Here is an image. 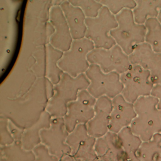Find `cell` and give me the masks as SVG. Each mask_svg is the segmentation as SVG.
Instances as JSON below:
<instances>
[{"label": "cell", "mask_w": 161, "mask_h": 161, "mask_svg": "<svg viewBox=\"0 0 161 161\" xmlns=\"http://www.w3.org/2000/svg\"><path fill=\"white\" fill-rule=\"evenodd\" d=\"M89 80L85 74L73 77L63 73L59 82L53 86V93L48 99L46 111L52 118H64L67 112L68 104L77 98L79 92L87 89Z\"/></svg>", "instance_id": "1"}, {"label": "cell", "mask_w": 161, "mask_h": 161, "mask_svg": "<svg viewBox=\"0 0 161 161\" xmlns=\"http://www.w3.org/2000/svg\"><path fill=\"white\" fill-rule=\"evenodd\" d=\"M157 104L158 99L151 95L141 97L133 103L136 116L130 127L142 142L148 141L154 135L161 133V110Z\"/></svg>", "instance_id": "2"}, {"label": "cell", "mask_w": 161, "mask_h": 161, "mask_svg": "<svg viewBox=\"0 0 161 161\" xmlns=\"http://www.w3.org/2000/svg\"><path fill=\"white\" fill-rule=\"evenodd\" d=\"M115 16L118 26L111 31L110 35L116 44L129 55L136 45L145 42V26L135 22L131 9H125Z\"/></svg>", "instance_id": "3"}, {"label": "cell", "mask_w": 161, "mask_h": 161, "mask_svg": "<svg viewBox=\"0 0 161 161\" xmlns=\"http://www.w3.org/2000/svg\"><path fill=\"white\" fill-rule=\"evenodd\" d=\"M86 24L85 37L94 43L95 48L109 49L116 45L110 33L118 26V23L116 16L106 7L103 6L96 17L86 18Z\"/></svg>", "instance_id": "4"}, {"label": "cell", "mask_w": 161, "mask_h": 161, "mask_svg": "<svg viewBox=\"0 0 161 161\" xmlns=\"http://www.w3.org/2000/svg\"><path fill=\"white\" fill-rule=\"evenodd\" d=\"M94 48V43L86 37L74 40L70 48L64 52L59 60V67L73 77L85 74L91 65L87 55Z\"/></svg>", "instance_id": "5"}, {"label": "cell", "mask_w": 161, "mask_h": 161, "mask_svg": "<svg viewBox=\"0 0 161 161\" xmlns=\"http://www.w3.org/2000/svg\"><path fill=\"white\" fill-rule=\"evenodd\" d=\"M85 74L89 80L87 90L95 99L106 96L112 99L121 94L123 86L118 73H105L97 65L91 64Z\"/></svg>", "instance_id": "6"}, {"label": "cell", "mask_w": 161, "mask_h": 161, "mask_svg": "<svg viewBox=\"0 0 161 161\" xmlns=\"http://www.w3.org/2000/svg\"><path fill=\"white\" fill-rule=\"evenodd\" d=\"M120 80L123 86L121 94L133 104L141 97L150 96L154 86L150 72L137 65L120 74Z\"/></svg>", "instance_id": "7"}, {"label": "cell", "mask_w": 161, "mask_h": 161, "mask_svg": "<svg viewBox=\"0 0 161 161\" xmlns=\"http://www.w3.org/2000/svg\"><path fill=\"white\" fill-rule=\"evenodd\" d=\"M90 64L97 65L105 73L121 74L131 66L128 55L118 45L109 49L94 48L87 55Z\"/></svg>", "instance_id": "8"}, {"label": "cell", "mask_w": 161, "mask_h": 161, "mask_svg": "<svg viewBox=\"0 0 161 161\" xmlns=\"http://www.w3.org/2000/svg\"><path fill=\"white\" fill-rule=\"evenodd\" d=\"M96 102V99L87 89H84L79 92L76 100L68 104L67 112L64 119L66 130L69 133L77 125H86L93 118Z\"/></svg>", "instance_id": "9"}, {"label": "cell", "mask_w": 161, "mask_h": 161, "mask_svg": "<svg viewBox=\"0 0 161 161\" xmlns=\"http://www.w3.org/2000/svg\"><path fill=\"white\" fill-rule=\"evenodd\" d=\"M69 135L64 118H52L50 128L40 132L41 143L47 147L50 154L61 159L71 153V149L66 143Z\"/></svg>", "instance_id": "10"}, {"label": "cell", "mask_w": 161, "mask_h": 161, "mask_svg": "<svg viewBox=\"0 0 161 161\" xmlns=\"http://www.w3.org/2000/svg\"><path fill=\"white\" fill-rule=\"evenodd\" d=\"M96 141V138L89 135L86 125L81 124L69 133L66 143L71 149L70 155L78 161H97Z\"/></svg>", "instance_id": "11"}, {"label": "cell", "mask_w": 161, "mask_h": 161, "mask_svg": "<svg viewBox=\"0 0 161 161\" xmlns=\"http://www.w3.org/2000/svg\"><path fill=\"white\" fill-rule=\"evenodd\" d=\"M131 65H137L148 70L154 85L161 84V53L155 52L145 42L136 46L129 55Z\"/></svg>", "instance_id": "12"}, {"label": "cell", "mask_w": 161, "mask_h": 161, "mask_svg": "<svg viewBox=\"0 0 161 161\" xmlns=\"http://www.w3.org/2000/svg\"><path fill=\"white\" fill-rule=\"evenodd\" d=\"M48 21L55 29L48 43L63 52L67 51L73 42L69 27L60 6H52L49 9Z\"/></svg>", "instance_id": "13"}, {"label": "cell", "mask_w": 161, "mask_h": 161, "mask_svg": "<svg viewBox=\"0 0 161 161\" xmlns=\"http://www.w3.org/2000/svg\"><path fill=\"white\" fill-rule=\"evenodd\" d=\"M112 111V99L103 96L96 99L94 115L86 124L89 135L95 138H100L109 131L110 114Z\"/></svg>", "instance_id": "14"}, {"label": "cell", "mask_w": 161, "mask_h": 161, "mask_svg": "<svg viewBox=\"0 0 161 161\" xmlns=\"http://www.w3.org/2000/svg\"><path fill=\"white\" fill-rule=\"evenodd\" d=\"M134 105L126 101L121 94L112 99V111L110 114L109 131L115 133L130 126L136 117Z\"/></svg>", "instance_id": "15"}, {"label": "cell", "mask_w": 161, "mask_h": 161, "mask_svg": "<svg viewBox=\"0 0 161 161\" xmlns=\"http://www.w3.org/2000/svg\"><path fill=\"white\" fill-rule=\"evenodd\" d=\"M95 151L100 161H124L125 152L117 133L108 131L96 138Z\"/></svg>", "instance_id": "16"}, {"label": "cell", "mask_w": 161, "mask_h": 161, "mask_svg": "<svg viewBox=\"0 0 161 161\" xmlns=\"http://www.w3.org/2000/svg\"><path fill=\"white\" fill-rule=\"evenodd\" d=\"M60 8L70 29L73 40L85 38L87 30L86 17L82 11L69 1H62Z\"/></svg>", "instance_id": "17"}, {"label": "cell", "mask_w": 161, "mask_h": 161, "mask_svg": "<svg viewBox=\"0 0 161 161\" xmlns=\"http://www.w3.org/2000/svg\"><path fill=\"white\" fill-rule=\"evenodd\" d=\"M52 116L45 110L42 114L38 121L31 127L25 129L21 139V145L26 150H33L41 143L40 132L43 129L50 128Z\"/></svg>", "instance_id": "18"}, {"label": "cell", "mask_w": 161, "mask_h": 161, "mask_svg": "<svg viewBox=\"0 0 161 161\" xmlns=\"http://www.w3.org/2000/svg\"><path fill=\"white\" fill-rule=\"evenodd\" d=\"M64 52L55 48L50 44L45 45V77L53 85L57 84L64 72L58 66V62Z\"/></svg>", "instance_id": "19"}, {"label": "cell", "mask_w": 161, "mask_h": 161, "mask_svg": "<svg viewBox=\"0 0 161 161\" xmlns=\"http://www.w3.org/2000/svg\"><path fill=\"white\" fill-rule=\"evenodd\" d=\"M136 6L132 10L135 21L140 25H144L150 18H157L161 9V0H137Z\"/></svg>", "instance_id": "20"}, {"label": "cell", "mask_w": 161, "mask_h": 161, "mask_svg": "<svg viewBox=\"0 0 161 161\" xmlns=\"http://www.w3.org/2000/svg\"><path fill=\"white\" fill-rule=\"evenodd\" d=\"M35 155L33 150H25L21 142H14L13 144L1 147L0 161H35Z\"/></svg>", "instance_id": "21"}, {"label": "cell", "mask_w": 161, "mask_h": 161, "mask_svg": "<svg viewBox=\"0 0 161 161\" xmlns=\"http://www.w3.org/2000/svg\"><path fill=\"white\" fill-rule=\"evenodd\" d=\"M137 156L141 161H153L157 157H161V133L154 135L148 141L143 142Z\"/></svg>", "instance_id": "22"}, {"label": "cell", "mask_w": 161, "mask_h": 161, "mask_svg": "<svg viewBox=\"0 0 161 161\" xmlns=\"http://www.w3.org/2000/svg\"><path fill=\"white\" fill-rule=\"evenodd\" d=\"M147 30L145 42L153 51L161 53V24L157 18H150L144 24Z\"/></svg>", "instance_id": "23"}, {"label": "cell", "mask_w": 161, "mask_h": 161, "mask_svg": "<svg viewBox=\"0 0 161 161\" xmlns=\"http://www.w3.org/2000/svg\"><path fill=\"white\" fill-rule=\"evenodd\" d=\"M117 135L125 153L138 152L143 142L133 133L130 126L122 129Z\"/></svg>", "instance_id": "24"}, {"label": "cell", "mask_w": 161, "mask_h": 161, "mask_svg": "<svg viewBox=\"0 0 161 161\" xmlns=\"http://www.w3.org/2000/svg\"><path fill=\"white\" fill-rule=\"evenodd\" d=\"M69 1L72 5L79 8L85 14L86 18L96 17L103 6L99 1L72 0Z\"/></svg>", "instance_id": "25"}, {"label": "cell", "mask_w": 161, "mask_h": 161, "mask_svg": "<svg viewBox=\"0 0 161 161\" xmlns=\"http://www.w3.org/2000/svg\"><path fill=\"white\" fill-rule=\"evenodd\" d=\"M99 1L114 16L125 9L133 10L136 6V1L133 0H101Z\"/></svg>", "instance_id": "26"}, {"label": "cell", "mask_w": 161, "mask_h": 161, "mask_svg": "<svg viewBox=\"0 0 161 161\" xmlns=\"http://www.w3.org/2000/svg\"><path fill=\"white\" fill-rule=\"evenodd\" d=\"M9 119L1 115L0 116V136H1V147L7 146L13 144L14 140L13 138L9 128Z\"/></svg>", "instance_id": "27"}, {"label": "cell", "mask_w": 161, "mask_h": 161, "mask_svg": "<svg viewBox=\"0 0 161 161\" xmlns=\"http://www.w3.org/2000/svg\"><path fill=\"white\" fill-rule=\"evenodd\" d=\"M33 152L35 155V161H60L58 158L50 154L47 147L42 143L37 145Z\"/></svg>", "instance_id": "28"}, {"label": "cell", "mask_w": 161, "mask_h": 161, "mask_svg": "<svg viewBox=\"0 0 161 161\" xmlns=\"http://www.w3.org/2000/svg\"><path fill=\"white\" fill-rule=\"evenodd\" d=\"M8 128L14 142H21L25 130L18 127L9 120L8 121Z\"/></svg>", "instance_id": "29"}, {"label": "cell", "mask_w": 161, "mask_h": 161, "mask_svg": "<svg viewBox=\"0 0 161 161\" xmlns=\"http://www.w3.org/2000/svg\"><path fill=\"white\" fill-rule=\"evenodd\" d=\"M151 96L158 99L157 108L161 110V84L154 85L151 92Z\"/></svg>", "instance_id": "30"}, {"label": "cell", "mask_w": 161, "mask_h": 161, "mask_svg": "<svg viewBox=\"0 0 161 161\" xmlns=\"http://www.w3.org/2000/svg\"><path fill=\"white\" fill-rule=\"evenodd\" d=\"M124 161H141L138 156L137 153L136 152H130V153H125Z\"/></svg>", "instance_id": "31"}, {"label": "cell", "mask_w": 161, "mask_h": 161, "mask_svg": "<svg viewBox=\"0 0 161 161\" xmlns=\"http://www.w3.org/2000/svg\"><path fill=\"white\" fill-rule=\"evenodd\" d=\"M54 31H55L54 27L53 26V25L49 21H48V23L47 24V31H46V33H47V44L48 43L49 40H50V37L54 33Z\"/></svg>", "instance_id": "32"}, {"label": "cell", "mask_w": 161, "mask_h": 161, "mask_svg": "<svg viewBox=\"0 0 161 161\" xmlns=\"http://www.w3.org/2000/svg\"><path fill=\"white\" fill-rule=\"evenodd\" d=\"M60 161H78V160H76L71 155H68L64 157L61 159H60Z\"/></svg>", "instance_id": "33"}, {"label": "cell", "mask_w": 161, "mask_h": 161, "mask_svg": "<svg viewBox=\"0 0 161 161\" xmlns=\"http://www.w3.org/2000/svg\"><path fill=\"white\" fill-rule=\"evenodd\" d=\"M157 19H158V21L160 22V23L161 24V9L160 10L159 14H158V16H157Z\"/></svg>", "instance_id": "34"}, {"label": "cell", "mask_w": 161, "mask_h": 161, "mask_svg": "<svg viewBox=\"0 0 161 161\" xmlns=\"http://www.w3.org/2000/svg\"><path fill=\"white\" fill-rule=\"evenodd\" d=\"M153 161H161V157H157Z\"/></svg>", "instance_id": "35"}]
</instances>
